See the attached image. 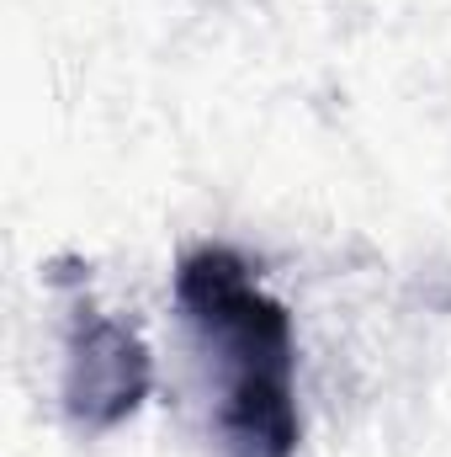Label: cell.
<instances>
[{"label": "cell", "instance_id": "cell-2", "mask_svg": "<svg viewBox=\"0 0 451 457\" xmlns=\"http://www.w3.org/2000/svg\"><path fill=\"white\" fill-rule=\"evenodd\" d=\"M149 388H154V356L144 336L127 320L80 298L64 325V378H59L64 415L86 431H112L127 415H138Z\"/></svg>", "mask_w": 451, "mask_h": 457}, {"label": "cell", "instance_id": "cell-1", "mask_svg": "<svg viewBox=\"0 0 451 457\" xmlns=\"http://www.w3.org/2000/svg\"><path fill=\"white\" fill-rule=\"evenodd\" d=\"M176 309L208 367L218 372V453L298 457V341L287 303L260 287L244 255L202 245L176 266Z\"/></svg>", "mask_w": 451, "mask_h": 457}]
</instances>
